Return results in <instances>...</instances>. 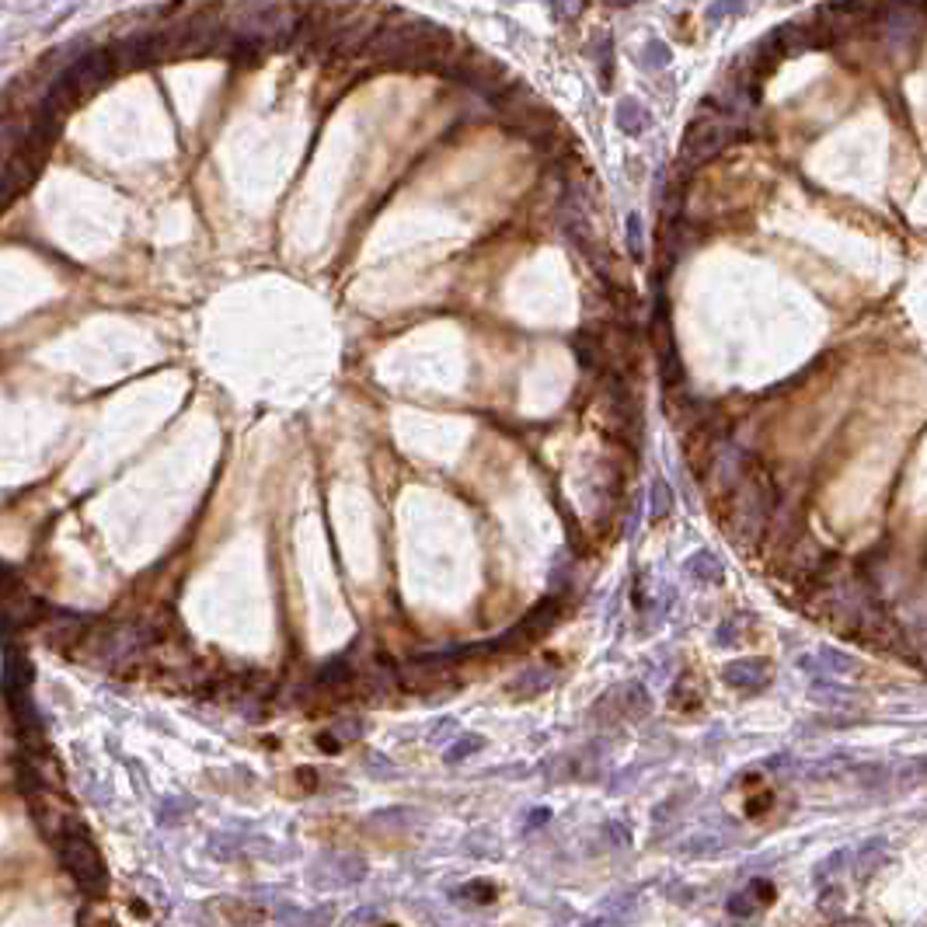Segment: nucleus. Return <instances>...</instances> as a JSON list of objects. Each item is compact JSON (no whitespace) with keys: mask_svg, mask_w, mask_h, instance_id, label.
<instances>
[{"mask_svg":"<svg viewBox=\"0 0 927 927\" xmlns=\"http://www.w3.org/2000/svg\"><path fill=\"white\" fill-rule=\"evenodd\" d=\"M46 837L57 844L59 861H63V869L74 875V882H77L91 900H101V896L108 892V869H105L101 850H98V844L91 840L88 827L80 823L77 816L63 812L57 819V827L49 829Z\"/></svg>","mask_w":927,"mask_h":927,"instance_id":"f257e3e1","label":"nucleus"},{"mask_svg":"<svg viewBox=\"0 0 927 927\" xmlns=\"http://www.w3.org/2000/svg\"><path fill=\"white\" fill-rule=\"evenodd\" d=\"M778 506V489L770 481V474L760 464H747V471L739 474V481L729 489V530L739 544L757 541L767 527L770 513Z\"/></svg>","mask_w":927,"mask_h":927,"instance_id":"f03ea898","label":"nucleus"},{"mask_svg":"<svg viewBox=\"0 0 927 927\" xmlns=\"http://www.w3.org/2000/svg\"><path fill=\"white\" fill-rule=\"evenodd\" d=\"M739 133V122L732 116H726L722 108H715V101L705 98L701 101V112L687 126V137H684V147H680V160L684 164H708L715 154H722L729 147V139Z\"/></svg>","mask_w":927,"mask_h":927,"instance_id":"7ed1b4c3","label":"nucleus"},{"mask_svg":"<svg viewBox=\"0 0 927 927\" xmlns=\"http://www.w3.org/2000/svg\"><path fill=\"white\" fill-rule=\"evenodd\" d=\"M116 74H118V63H116L112 46H105V49H88V53H80L77 59H70V63L59 70L57 80H53V88H57L59 95H67L74 105H80L84 98H91L98 88H105Z\"/></svg>","mask_w":927,"mask_h":927,"instance_id":"20e7f679","label":"nucleus"},{"mask_svg":"<svg viewBox=\"0 0 927 927\" xmlns=\"http://www.w3.org/2000/svg\"><path fill=\"white\" fill-rule=\"evenodd\" d=\"M652 711V697L642 684H621L613 687L611 694H603L592 708V722L600 729H611L617 722H638V718H649Z\"/></svg>","mask_w":927,"mask_h":927,"instance_id":"39448f33","label":"nucleus"},{"mask_svg":"<svg viewBox=\"0 0 927 927\" xmlns=\"http://www.w3.org/2000/svg\"><path fill=\"white\" fill-rule=\"evenodd\" d=\"M554 624H558V603H554V600H544V603H537V607L516 624L513 632L502 634V642H495V645H502L506 652L527 649L537 638H544V634L551 632Z\"/></svg>","mask_w":927,"mask_h":927,"instance_id":"423d86ee","label":"nucleus"},{"mask_svg":"<svg viewBox=\"0 0 927 927\" xmlns=\"http://www.w3.org/2000/svg\"><path fill=\"white\" fill-rule=\"evenodd\" d=\"M366 875V865L353 858V854H328V858H321L311 871V882L321 889H342V886H353Z\"/></svg>","mask_w":927,"mask_h":927,"instance_id":"0eeeda50","label":"nucleus"},{"mask_svg":"<svg viewBox=\"0 0 927 927\" xmlns=\"http://www.w3.org/2000/svg\"><path fill=\"white\" fill-rule=\"evenodd\" d=\"M726 684L729 687H739V691H764L770 684V676H774V666H770V659L764 655H750V659H736L729 663L726 670Z\"/></svg>","mask_w":927,"mask_h":927,"instance_id":"6e6552de","label":"nucleus"},{"mask_svg":"<svg viewBox=\"0 0 927 927\" xmlns=\"http://www.w3.org/2000/svg\"><path fill=\"white\" fill-rule=\"evenodd\" d=\"M116 53L118 70H133V67H147L158 57V32H137V36H126L112 46Z\"/></svg>","mask_w":927,"mask_h":927,"instance_id":"1a4fd4ad","label":"nucleus"},{"mask_svg":"<svg viewBox=\"0 0 927 927\" xmlns=\"http://www.w3.org/2000/svg\"><path fill=\"white\" fill-rule=\"evenodd\" d=\"M798 666L812 673V676H850V673L861 670V659H854V655L840 649H823L816 652V655H802Z\"/></svg>","mask_w":927,"mask_h":927,"instance_id":"9d476101","label":"nucleus"},{"mask_svg":"<svg viewBox=\"0 0 927 927\" xmlns=\"http://www.w3.org/2000/svg\"><path fill=\"white\" fill-rule=\"evenodd\" d=\"M39 168H42V160H32V158H25V154H7V160H4V202H15V199L32 185V178L39 175Z\"/></svg>","mask_w":927,"mask_h":927,"instance_id":"9b49d317","label":"nucleus"},{"mask_svg":"<svg viewBox=\"0 0 927 927\" xmlns=\"http://www.w3.org/2000/svg\"><path fill=\"white\" fill-rule=\"evenodd\" d=\"M32 684V663L18 645H4V694H25Z\"/></svg>","mask_w":927,"mask_h":927,"instance_id":"f8f14e48","label":"nucleus"},{"mask_svg":"<svg viewBox=\"0 0 927 927\" xmlns=\"http://www.w3.org/2000/svg\"><path fill=\"white\" fill-rule=\"evenodd\" d=\"M217 913L227 921L231 927H262L265 924V907H258L252 900H220Z\"/></svg>","mask_w":927,"mask_h":927,"instance_id":"ddd939ff","label":"nucleus"},{"mask_svg":"<svg viewBox=\"0 0 927 927\" xmlns=\"http://www.w3.org/2000/svg\"><path fill=\"white\" fill-rule=\"evenodd\" d=\"M613 122H617V129H621L624 137H642V133H649L652 116H649V108L638 105L634 98H621L617 101V112H613Z\"/></svg>","mask_w":927,"mask_h":927,"instance_id":"4468645a","label":"nucleus"},{"mask_svg":"<svg viewBox=\"0 0 927 927\" xmlns=\"http://www.w3.org/2000/svg\"><path fill=\"white\" fill-rule=\"evenodd\" d=\"M554 684V666H533V670H523L510 684V694L513 697H533V694L548 691Z\"/></svg>","mask_w":927,"mask_h":927,"instance_id":"2eb2a0df","label":"nucleus"},{"mask_svg":"<svg viewBox=\"0 0 927 927\" xmlns=\"http://www.w3.org/2000/svg\"><path fill=\"white\" fill-rule=\"evenodd\" d=\"M889 861V844L882 840V837H875V840H869V844H861V850H858V861H854V875L858 879H869V875H875V871L882 869Z\"/></svg>","mask_w":927,"mask_h":927,"instance_id":"dca6fc26","label":"nucleus"},{"mask_svg":"<svg viewBox=\"0 0 927 927\" xmlns=\"http://www.w3.org/2000/svg\"><path fill=\"white\" fill-rule=\"evenodd\" d=\"M353 739H359V722H355V718H345V722L332 726L328 732H321V736H317V747L324 753H338L342 747H349Z\"/></svg>","mask_w":927,"mask_h":927,"instance_id":"f3484780","label":"nucleus"},{"mask_svg":"<svg viewBox=\"0 0 927 927\" xmlns=\"http://www.w3.org/2000/svg\"><path fill=\"white\" fill-rule=\"evenodd\" d=\"M262 49H265V39H258V36H237L234 32V39H231V46H227V59L231 63H258L262 59Z\"/></svg>","mask_w":927,"mask_h":927,"instance_id":"a211bd4d","label":"nucleus"},{"mask_svg":"<svg viewBox=\"0 0 927 927\" xmlns=\"http://www.w3.org/2000/svg\"><path fill=\"white\" fill-rule=\"evenodd\" d=\"M844 770H854L850 757H844V753H833V757H823V760H812L809 767H806V774H809V778H816V781H823V778H840Z\"/></svg>","mask_w":927,"mask_h":927,"instance_id":"6ab92c4d","label":"nucleus"},{"mask_svg":"<svg viewBox=\"0 0 927 927\" xmlns=\"http://www.w3.org/2000/svg\"><path fill=\"white\" fill-rule=\"evenodd\" d=\"M687 572L694 579H701V582H722V565H718V558L711 551H697L687 561Z\"/></svg>","mask_w":927,"mask_h":927,"instance_id":"aec40b11","label":"nucleus"},{"mask_svg":"<svg viewBox=\"0 0 927 927\" xmlns=\"http://www.w3.org/2000/svg\"><path fill=\"white\" fill-rule=\"evenodd\" d=\"M848 861H850V850H844V848L833 850L829 858H823V861L812 869V882H816V886H827V882L833 879V875H837V871H844V865H848Z\"/></svg>","mask_w":927,"mask_h":927,"instance_id":"412c9836","label":"nucleus"},{"mask_svg":"<svg viewBox=\"0 0 927 927\" xmlns=\"http://www.w3.org/2000/svg\"><path fill=\"white\" fill-rule=\"evenodd\" d=\"M924 778H927V757H913V760H907L900 770H892V781L903 791L913 788V785H921Z\"/></svg>","mask_w":927,"mask_h":927,"instance_id":"4be33fe9","label":"nucleus"},{"mask_svg":"<svg viewBox=\"0 0 927 927\" xmlns=\"http://www.w3.org/2000/svg\"><path fill=\"white\" fill-rule=\"evenodd\" d=\"M670 510H673L670 485H666L663 478H655V481H652V520H663V516H670Z\"/></svg>","mask_w":927,"mask_h":927,"instance_id":"5701e85b","label":"nucleus"},{"mask_svg":"<svg viewBox=\"0 0 927 927\" xmlns=\"http://www.w3.org/2000/svg\"><path fill=\"white\" fill-rule=\"evenodd\" d=\"M739 15H747V0H715L708 7V21L711 25H718V21H729V18H739Z\"/></svg>","mask_w":927,"mask_h":927,"instance_id":"b1692460","label":"nucleus"},{"mask_svg":"<svg viewBox=\"0 0 927 927\" xmlns=\"http://www.w3.org/2000/svg\"><path fill=\"white\" fill-rule=\"evenodd\" d=\"M670 705H673V708H680V711H694L697 705H701V694H697V691L691 694V676H684V680L673 687Z\"/></svg>","mask_w":927,"mask_h":927,"instance_id":"393cba45","label":"nucleus"},{"mask_svg":"<svg viewBox=\"0 0 927 927\" xmlns=\"http://www.w3.org/2000/svg\"><path fill=\"white\" fill-rule=\"evenodd\" d=\"M858 774V781H861V788H882L892 781V770L882 767V764H871V767H854Z\"/></svg>","mask_w":927,"mask_h":927,"instance_id":"a878e982","label":"nucleus"},{"mask_svg":"<svg viewBox=\"0 0 927 927\" xmlns=\"http://www.w3.org/2000/svg\"><path fill=\"white\" fill-rule=\"evenodd\" d=\"M666 63H670V46L652 39L649 46H645V53H642V67H645V70H663Z\"/></svg>","mask_w":927,"mask_h":927,"instance_id":"bb28decb","label":"nucleus"},{"mask_svg":"<svg viewBox=\"0 0 927 927\" xmlns=\"http://www.w3.org/2000/svg\"><path fill=\"white\" fill-rule=\"evenodd\" d=\"M457 896H471L478 907H485V903H495V900H499V889H495L492 882H481V879H474V882H468V886L460 889Z\"/></svg>","mask_w":927,"mask_h":927,"instance_id":"cd10ccee","label":"nucleus"},{"mask_svg":"<svg viewBox=\"0 0 927 927\" xmlns=\"http://www.w3.org/2000/svg\"><path fill=\"white\" fill-rule=\"evenodd\" d=\"M812 697H816V701H833L837 708H848L850 701H858L861 694L848 691V687H812Z\"/></svg>","mask_w":927,"mask_h":927,"instance_id":"c85d7f7f","label":"nucleus"},{"mask_svg":"<svg viewBox=\"0 0 927 927\" xmlns=\"http://www.w3.org/2000/svg\"><path fill=\"white\" fill-rule=\"evenodd\" d=\"M729 913L732 917H753L757 910H760V900H753V889L750 892H736V896H729Z\"/></svg>","mask_w":927,"mask_h":927,"instance_id":"c756f323","label":"nucleus"},{"mask_svg":"<svg viewBox=\"0 0 927 927\" xmlns=\"http://www.w3.org/2000/svg\"><path fill=\"white\" fill-rule=\"evenodd\" d=\"M481 747H485V739H478V736H471V739H460L454 750H447V764H457V760H464L468 753L481 750Z\"/></svg>","mask_w":927,"mask_h":927,"instance_id":"7c9ffc66","label":"nucleus"},{"mask_svg":"<svg viewBox=\"0 0 927 927\" xmlns=\"http://www.w3.org/2000/svg\"><path fill=\"white\" fill-rule=\"evenodd\" d=\"M840 907H844V889H840V886H827V889H823L819 913H837Z\"/></svg>","mask_w":927,"mask_h":927,"instance_id":"2f4dec72","label":"nucleus"},{"mask_svg":"<svg viewBox=\"0 0 927 927\" xmlns=\"http://www.w3.org/2000/svg\"><path fill=\"white\" fill-rule=\"evenodd\" d=\"M628 248H632L634 258H642V220H638V213L628 217Z\"/></svg>","mask_w":927,"mask_h":927,"instance_id":"473e14b6","label":"nucleus"},{"mask_svg":"<svg viewBox=\"0 0 927 927\" xmlns=\"http://www.w3.org/2000/svg\"><path fill=\"white\" fill-rule=\"evenodd\" d=\"M833 927H871L869 921H840V924H833Z\"/></svg>","mask_w":927,"mask_h":927,"instance_id":"72a5a7b5","label":"nucleus"},{"mask_svg":"<svg viewBox=\"0 0 927 927\" xmlns=\"http://www.w3.org/2000/svg\"><path fill=\"white\" fill-rule=\"evenodd\" d=\"M607 4H613V7H628V4H638V0H607Z\"/></svg>","mask_w":927,"mask_h":927,"instance_id":"f704fd0d","label":"nucleus"}]
</instances>
